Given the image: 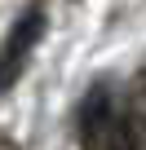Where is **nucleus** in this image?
Returning a JSON list of instances; mask_svg holds the SVG:
<instances>
[{"mask_svg":"<svg viewBox=\"0 0 146 150\" xmlns=\"http://www.w3.org/2000/svg\"><path fill=\"white\" fill-rule=\"evenodd\" d=\"M120 124H124V150H146V115L128 110L120 115Z\"/></svg>","mask_w":146,"mask_h":150,"instance_id":"7ed1b4c3","label":"nucleus"},{"mask_svg":"<svg viewBox=\"0 0 146 150\" xmlns=\"http://www.w3.org/2000/svg\"><path fill=\"white\" fill-rule=\"evenodd\" d=\"M44 31H49V13H44V5H27V9L14 18L9 35L0 40V93L14 88V84L22 80V71L31 66V57H36Z\"/></svg>","mask_w":146,"mask_h":150,"instance_id":"f257e3e1","label":"nucleus"},{"mask_svg":"<svg viewBox=\"0 0 146 150\" xmlns=\"http://www.w3.org/2000/svg\"><path fill=\"white\" fill-rule=\"evenodd\" d=\"M80 146L84 150H124V124L102 84L89 88L80 102Z\"/></svg>","mask_w":146,"mask_h":150,"instance_id":"f03ea898","label":"nucleus"},{"mask_svg":"<svg viewBox=\"0 0 146 150\" xmlns=\"http://www.w3.org/2000/svg\"><path fill=\"white\" fill-rule=\"evenodd\" d=\"M0 150H22V146H18L14 137H0Z\"/></svg>","mask_w":146,"mask_h":150,"instance_id":"20e7f679","label":"nucleus"}]
</instances>
